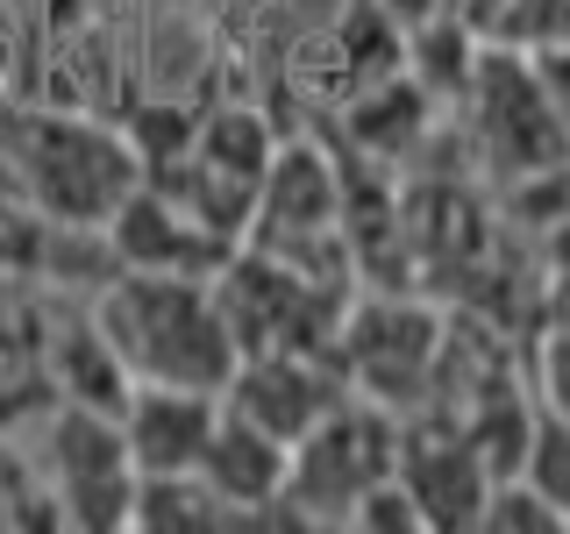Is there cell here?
Segmentation results:
<instances>
[{
    "label": "cell",
    "mask_w": 570,
    "mask_h": 534,
    "mask_svg": "<svg viewBox=\"0 0 570 534\" xmlns=\"http://www.w3.org/2000/svg\"><path fill=\"white\" fill-rule=\"evenodd\" d=\"M94 328L121 356L129 385H193L222 392L236 370V335L214 307L207 278H171V271H115L94 299Z\"/></svg>",
    "instance_id": "obj_1"
},
{
    "label": "cell",
    "mask_w": 570,
    "mask_h": 534,
    "mask_svg": "<svg viewBox=\"0 0 570 534\" xmlns=\"http://www.w3.org/2000/svg\"><path fill=\"white\" fill-rule=\"evenodd\" d=\"M392 471H400V427H392V414H379V399H364V392H343L293 442L278 506H293L299 527H350L356 498L371 485H385Z\"/></svg>",
    "instance_id": "obj_2"
},
{
    "label": "cell",
    "mask_w": 570,
    "mask_h": 534,
    "mask_svg": "<svg viewBox=\"0 0 570 534\" xmlns=\"http://www.w3.org/2000/svg\"><path fill=\"white\" fill-rule=\"evenodd\" d=\"M14 171L36 214H50L58 228H107V214L136 192V157L121 150L107 129L86 121L36 115L14 136Z\"/></svg>",
    "instance_id": "obj_3"
},
{
    "label": "cell",
    "mask_w": 570,
    "mask_h": 534,
    "mask_svg": "<svg viewBox=\"0 0 570 534\" xmlns=\"http://www.w3.org/2000/svg\"><path fill=\"white\" fill-rule=\"evenodd\" d=\"M214 285V307H222L228 335H236V364L264 349H321L335 343L328 328V299H321V278L299 271V264L272 257V249H228Z\"/></svg>",
    "instance_id": "obj_4"
},
{
    "label": "cell",
    "mask_w": 570,
    "mask_h": 534,
    "mask_svg": "<svg viewBox=\"0 0 570 534\" xmlns=\"http://www.w3.org/2000/svg\"><path fill=\"white\" fill-rule=\"evenodd\" d=\"M50 477H58V506L71 527H129L136 463L121 442V414L71 399L50 427Z\"/></svg>",
    "instance_id": "obj_5"
},
{
    "label": "cell",
    "mask_w": 570,
    "mask_h": 534,
    "mask_svg": "<svg viewBox=\"0 0 570 534\" xmlns=\"http://www.w3.org/2000/svg\"><path fill=\"white\" fill-rule=\"evenodd\" d=\"M335 370L364 399H406L442 364V320L421 307H364L335 320Z\"/></svg>",
    "instance_id": "obj_6"
},
{
    "label": "cell",
    "mask_w": 570,
    "mask_h": 534,
    "mask_svg": "<svg viewBox=\"0 0 570 534\" xmlns=\"http://www.w3.org/2000/svg\"><path fill=\"white\" fill-rule=\"evenodd\" d=\"M343 370L321 364V349H264V356H243L236 370H228L222 385V406L243 421H257L272 442L293 449L307 427L328 414L335 399H343Z\"/></svg>",
    "instance_id": "obj_7"
},
{
    "label": "cell",
    "mask_w": 570,
    "mask_h": 534,
    "mask_svg": "<svg viewBox=\"0 0 570 534\" xmlns=\"http://www.w3.org/2000/svg\"><path fill=\"white\" fill-rule=\"evenodd\" d=\"M107 249L121 271H171V278H214L228 257V236L193 214L186 200H171L165 186H136L129 200L107 214Z\"/></svg>",
    "instance_id": "obj_8"
},
{
    "label": "cell",
    "mask_w": 570,
    "mask_h": 534,
    "mask_svg": "<svg viewBox=\"0 0 570 534\" xmlns=\"http://www.w3.org/2000/svg\"><path fill=\"white\" fill-rule=\"evenodd\" d=\"M214 421H222V392H193V385H129V399H121V442H129L136 477L200 471Z\"/></svg>",
    "instance_id": "obj_9"
},
{
    "label": "cell",
    "mask_w": 570,
    "mask_h": 534,
    "mask_svg": "<svg viewBox=\"0 0 570 534\" xmlns=\"http://www.w3.org/2000/svg\"><path fill=\"white\" fill-rule=\"evenodd\" d=\"M400 485L421 506L428 534H456V527H478L492 471L478 463L463 427H435V435H400Z\"/></svg>",
    "instance_id": "obj_10"
},
{
    "label": "cell",
    "mask_w": 570,
    "mask_h": 534,
    "mask_svg": "<svg viewBox=\"0 0 570 534\" xmlns=\"http://www.w3.org/2000/svg\"><path fill=\"white\" fill-rule=\"evenodd\" d=\"M285 463H293L285 442H272L257 421H243V414L222 406V421H214V435H207V456H200V477L228 498V513H236V527H243V521H257V513H272L285 498Z\"/></svg>",
    "instance_id": "obj_11"
},
{
    "label": "cell",
    "mask_w": 570,
    "mask_h": 534,
    "mask_svg": "<svg viewBox=\"0 0 570 534\" xmlns=\"http://www.w3.org/2000/svg\"><path fill=\"white\" fill-rule=\"evenodd\" d=\"M129 527H142V534H222V527H236V513H228V498L200 471H178V477H136Z\"/></svg>",
    "instance_id": "obj_12"
},
{
    "label": "cell",
    "mask_w": 570,
    "mask_h": 534,
    "mask_svg": "<svg viewBox=\"0 0 570 534\" xmlns=\"http://www.w3.org/2000/svg\"><path fill=\"white\" fill-rule=\"evenodd\" d=\"M521 477H528V485L549 498V513H557V527L570 534V427H563V421L534 414V435H528Z\"/></svg>",
    "instance_id": "obj_13"
},
{
    "label": "cell",
    "mask_w": 570,
    "mask_h": 534,
    "mask_svg": "<svg viewBox=\"0 0 570 534\" xmlns=\"http://www.w3.org/2000/svg\"><path fill=\"white\" fill-rule=\"evenodd\" d=\"M478 527H485V534H563V527H557V513H549V498L534 492L528 477H492Z\"/></svg>",
    "instance_id": "obj_14"
},
{
    "label": "cell",
    "mask_w": 570,
    "mask_h": 534,
    "mask_svg": "<svg viewBox=\"0 0 570 534\" xmlns=\"http://www.w3.org/2000/svg\"><path fill=\"white\" fill-rule=\"evenodd\" d=\"M534 406L570 427V335H557V328H549V343L534 349Z\"/></svg>",
    "instance_id": "obj_15"
},
{
    "label": "cell",
    "mask_w": 570,
    "mask_h": 534,
    "mask_svg": "<svg viewBox=\"0 0 570 534\" xmlns=\"http://www.w3.org/2000/svg\"><path fill=\"white\" fill-rule=\"evenodd\" d=\"M528 71H534V86H542V100H549V115H557L563 142H570V36L528 50Z\"/></svg>",
    "instance_id": "obj_16"
},
{
    "label": "cell",
    "mask_w": 570,
    "mask_h": 534,
    "mask_svg": "<svg viewBox=\"0 0 570 534\" xmlns=\"http://www.w3.org/2000/svg\"><path fill=\"white\" fill-rule=\"evenodd\" d=\"M549 328H557V335H570V264H563L557 293H549Z\"/></svg>",
    "instance_id": "obj_17"
}]
</instances>
